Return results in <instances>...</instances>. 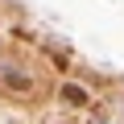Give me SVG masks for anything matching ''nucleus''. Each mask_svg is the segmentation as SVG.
I'll return each instance as SVG.
<instances>
[{
    "instance_id": "2",
    "label": "nucleus",
    "mask_w": 124,
    "mask_h": 124,
    "mask_svg": "<svg viewBox=\"0 0 124 124\" xmlns=\"http://www.w3.org/2000/svg\"><path fill=\"white\" fill-rule=\"evenodd\" d=\"M62 99H70L75 108H87V103H91V95H87L83 87H75V83H62Z\"/></svg>"
},
{
    "instance_id": "1",
    "label": "nucleus",
    "mask_w": 124,
    "mask_h": 124,
    "mask_svg": "<svg viewBox=\"0 0 124 124\" xmlns=\"http://www.w3.org/2000/svg\"><path fill=\"white\" fill-rule=\"evenodd\" d=\"M0 95L17 99V103H29V99L41 95V83H37L33 66L21 62L17 54H4V50H0Z\"/></svg>"
},
{
    "instance_id": "3",
    "label": "nucleus",
    "mask_w": 124,
    "mask_h": 124,
    "mask_svg": "<svg viewBox=\"0 0 124 124\" xmlns=\"http://www.w3.org/2000/svg\"><path fill=\"white\" fill-rule=\"evenodd\" d=\"M91 124H108V120H103V116H99V120H91Z\"/></svg>"
}]
</instances>
